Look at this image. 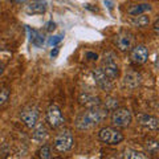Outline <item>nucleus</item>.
Instances as JSON below:
<instances>
[{
    "instance_id": "obj_1",
    "label": "nucleus",
    "mask_w": 159,
    "mask_h": 159,
    "mask_svg": "<svg viewBox=\"0 0 159 159\" xmlns=\"http://www.w3.org/2000/svg\"><path fill=\"white\" fill-rule=\"evenodd\" d=\"M106 117L107 111L99 105L96 107L86 109L85 111L78 114L76 121H74V125L78 130H89V129H93L94 126L99 125L102 121H105Z\"/></svg>"
},
{
    "instance_id": "obj_2",
    "label": "nucleus",
    "mask_w": 159,
    "mask_h": 159,
    "mask_svg": "<svg viewBox=\"0 0 159 159\" xmlns=\"http://www.w3.org/2000/svg\"><path fill=\"white\" fill-rule=\"evenodd\" d=\"M97 137L102 143H105V145H110V146L119 145V143L125 139L123 134L119 131L117 127H111V126L102 127L101 130L98 131Z\"/></svg>"
},
{
    "instance_id": "obj_3",
    "label": "nucleus",
    "mask_w": 159,
    "mask_h": 159,
    "mask_svg": "<svg viewBox=\"0 0 159 159\" xmlns=\"http://www.w3.org/2000/svg\"><path fill=\"white\" fill-rule=\"evenodd\" d=\"M102 70L106 76L114 81L119 77V65L117 62V57L113 52H107L103 54V58H102Z\"/></svg>"
},
{
    "instance_id": "obj_4",
    "label": "nucleus",
    "mask_w": 159,
    "mask_h": 159,
    "mask_svg": "<svg viewBox=\"0 0 159 159\" xmlns=\"http://www.w3.org/2000/svg\"><path fill=\"white\" fill-rule=\"evenodd\" d=\"M133 122V114L126 107H117L111 114V125L117 129H126Z\"/></svg>"
},
{
    "instance_id": "obj_5",
    "label": "nucleus",
    "mask_w": 159,
    "mask_h": 159,
    "mask_svg": "<svg viewBox=\"0 0 159 159\" xmlns=\"http://www.w3.org/2000/svg\"><path fill=\"white\" fill-rule=\"evenodd\" d=\"M73 143H74V138H73L72 131L65 129V130L60 131L56 135L53 146L58 152H66L73 147Z\"/></svg>"
},
{
    "instance_id": "obj_6",
    "label": "nucleus",
    "mask_w": 159,
    "mask_h": 159,
    "mask_svg": "<svg viewBox=\"0 0 159 159\" xmlns=\"http://www.w3.org/2000/svg\"><path fill=\"white\" fill-rule=\"evenodd\" d=\"M45 118L48 125L51 126L52 129H57L60 126L64 125L65 122V118H64L61 109H60L57 105H49L47 111H45Z\"/></svg>"
},
{
    "instance_id": "obj_7",
    "label": "nucleus",
    "mask_w": 159,
    "mask_h": 159,
    "mask_svg": "<svg viewBox=\"0 0 159 159\" xmlns=\"http://www.w3.org/2000/svg\"><path fill=\"white\" fill-rule=\"evenodd\" d=\"M20 118H21L23 123L27 127L32 129L39 122V118H40V110H39V107L34 106V105H29L27 107H24L23 110L20 111Z\"/></svg>"
},
{
    "instance_id": "obj_8",
    "label": "nucleus",
    "mask_w": 159,
    "mask_h": 159,
    "mask_svg": "<svg viewBox=\"0 0 159 159\" xmlns=\"http://www.w3.org/2000/svg\"><path fill=\"white\" fill-rule=\"evenodd\" d=\"M93 78L96 85L103 92H109L113 89V81L109 78L101 68H97L96 70H93Z\"/></svg>"
},
{
    "instance_id": "obj_9",
    "label": "nucleus",
    "mask_w": 159,
    "mask_h": 159,
    "mask_svg": "<svg viewBox=\"0 0 159 159\" xmlns=\"http://www.w3.org/2000/svg\"><path fill=\"white\" fill-rule=\"evenodd\" d=\"M130 58L134 64H137V65H142V64H145L147 60H148V49L142 45V44H138V45L133 47L130 49Z\"/></svg>"
},
{
    "instance_id": "obj_10",
    "label": "nucleus",
    "mask_w": 159,
    "mask_h": 159,
    "mask_svg": "<svg viewBox=\"0 0 159 159\" xmlns=\"http://www.w3.org/2000/svg\"><path fill=\"white\" fill-rule=\"evenodd\" d=\"M134 44V36L130 32H121L116 36V45L119 51L126 52L130 51Z\"/></svg>"
},
{
    "instance_id": "obj_11",
    "label": "nucleus",
    "mask_w": 159,
    "mask_h": 159,
    "mask_svg": "<svg viewBox=\"0 0 159 159\" xmlns=\"http://www.w3.org/2000/svg\"><path fill=\"white\" fill-rule=\"evenodd\" d=\"M137 121L141 126L148 129V130H157L159 127V119L155 116H151V114H146V113L138 114Z\"/></svg>"
},
{
    "instance_id": "obj_12",
    "label": "nucleus",
    "mask_w": 159,
    "mask_h": 159,
    "mask_svg": "<svg viewBox=\"0 0 159 159\" xmlns=\"http://www.w3.org/2000/svg\"><path fill=\"white\" fill-rule=\"evenodd\" d=\"M48 3L45 0H32L25 6V12L28 15H41L47 11Z\"/></svg>"
},
{
    "instance_id": "obj_13",
    "label": "nucleus",
    "mask_w": 159,
    "mask_h": 159,
    "mask_svg": "<svg viewBox=\"0 0 159 159\" xmlns=\"http://www.w3.org/2000/svg\"><path fill=\"white\" fill-rule=\"evenodd\" d=\"M78 101H80V105L85 106L86 109H90V107H96L101 105V101L97 96H94L93 93H88V92H84L80 94L78 97Z\"/></svg>"
},
{
    "instance_id": "obj_14",
    "label": "nucleus",
    "mask_w": 159,
    "mask_h": 159,
    "mask_svg": "<svg viewBox=\"0 0 159 159\" xmlns=\"http://www.w3.org/2000/svg\"><path fill=\"white\" fill-rule=\"evenodd\" d=\"M49 133H48V129L47 126L44 125L43 122H37L36 125L33 126V131H32V138L34 141H39V142H44L45 139L48 138Z\"/></svg>"
},
{
    "instance_id": "obj_15",
    "label": "nucleus",
    "mask_w": 159,
    "mask_h": 159,
    "mask_svg": "<svg viewBox=\"0 0 159 159\" xmlns=\"http://www.w3.org/2000/svg\"><path fill=\"white\" fill-rule=\"evenodd\" d=\"M27 31H28L29 41L32 43L33 47L40 48V47L44 45V43H45V39H44V36L39 31H36V29H32L31 27H27Z\"/></svg>"
},
{
    "instance_id": "obj_16",
    "label": "nucleus",
    "mask_w": 159,
    "mask_h": 159,
    "mask_svg": "<svg viewBox=\"0 0 159 159\" xmlns=\"http://www.w3.org/2000/svg\"><path fill=\"white\" fill-rule=\"evenodd\" d=\"M139 82H141V76L135 72H129L126 73L125 78H123V85H125L127 89H135Z\"/></svg>"
},
{
    "instance_id": "obj_17",
    "label": "nucleus",
    "mask_w": 159,
    "mask_h": 159,
    "mask_svg": "<svg viewBox=\"0 0 159 159\" xmlns=\"http://www.w3.org/2000/svg\"><path fill=\"white\" fill-rule=\"evenodd\" d=\"M152 7L150 6V4L147 3H143V4H134V6H131L130 8L127 9V13L131 15V16H137V15H143L145 12H148L151 11Z\"/></svg>"
},
{
    "instance_id": "obj_18",
    "label": "nucleus",
    "mask_w": 159,
    "mask_h": 159,
    "mask_svg": "<svg viewBox=\"0 0 159 159\" xmlns=\"http://www.w3.org/2000/svg\"><path fill=\"white\" fill-rule=\"evenodd\" d=\"M130 24L137 28H143L150 24V16H147V15H137V16H133L130 19Z\"/></svg>"
},
{
    "instance_id": "obj_19",
    "label": "nucleus",
    "mask_w": 159,
    "mask_h": 159,
    "mask_svg": "<svg viewBox=\"0 0 159 159\" xmlns=\"http://www.w3.org/2000/svg\"><path fill=\"white\" fill-rule=\"evenodd\" d=\"M123 159H148V158L146 157V154L141 151L127 148V150H125V154H123Z\"/></svg>"
},
{
    "instance_id": "obj_20",
    "label": "nucleus",
    "mask_w": 159,
    "mask_h": 159,
    "mask_svg": "<svg viewBox=\"0 0 159 159\" xmlns=\"http://www.w3.org/2000/svg\"><path fill=\"white\" fill-rule=\"evenodd\" d=\"M37 157L40 159H52V148L49 145H43L39 148Z\"/></svg>"
},
{
    "instance_id": "obj_21",
    "label": "nucleus",
    "mask_w": 159,
    "mask_h": 159,
    "mask_svg": "<svg viewBox=\"0 0 159 159\" xmlns=\"http://www.w3.org/2000/svg\"><path fill=\"white\" fill-rule=\"evenodd\" d=\"M105 110L109 113V111H114L118 107V99L117 98H113V97H107L103 102V106H102Z\"/></svg>"
},
{
    "instance_id": "obj_22",
    "label": "nucleus",
    "mask_w": 159,
    "mask_h": 159,
    "mask_svg": "<svg viewBox=\"0 0 159 159\" xmlns=\"http://www.w3.org/2000/svg\"><path fill=\"white\" fill-rule=\"evenodd\" d=\"M158 148H159V145H158V141H155V139H148L146 142V150L148 151V154L157 155Z\"/></svg>"
},
{
    "instance_id": "obj_23",
    "label": "nucleus",
    "mask_w": 159,
    "mask_h": 159,
    "mask_svg": "<svg viewBox=\"0 0 159 159\" xmlns=\"http://www.w3.org/2000/svg\"><path fill=\"white\" fill-rule=\"evenodd\" d=\"M9 99V89L8 88H2L0 89V107L4 106Z\"/></svg>"
},
{
    "instance_id": "obj_24",
    "label": "nucleus",
    "mask_w": 159,
    "mask_h": 159,
    "mask_svg": "<svg viewBox=\"0 0 159 159\" xmlns=\"http://www.w3.org/2000/svg\"><path fill=\"white\" fill-rule=\"evenodd\" d=\"M62 41V36L61 34H58V36H52V37H49L48 40V45L49 47H56L58 43H61Z\"/></svg>"
},
{
    "instance_id": "obj_25",
    "label": "nucleus",
    "mask_w": 159,
    "mask_h": 159,
    "mask_svg": "<svg viewBox=\"0 0 159 159\" xmlns=\"http://www.w3.org/2000/svg\"><path fill=\"white\" fill-rule=\"evenodd\" d=\"M54 29H56V24H54L53 21H48L45 24V31L47 32H53Z\"/></svg>"
},
{
    "instance_id": "obj_26",
    "label": "nucleus",
    "mask_w": 159,
    "mask_h": 159,
    "mask_svg": "<svg viewBox=\"0 0 159 159\" xmlns=\"http://www.w3.org/2000/svg\"><path fill=\"white\" fill-rule=\"evenodd\" d=\"M86 57H88L89 60H97V58H98L97 53H93V52H88V53H86Z\"/></svg>"
},
{
    "instance_id": "obj_27",
    "label": "nucleus",
    "mask_w": 159,
    "mask_h": 159,
    "mask_svg": "<svg viewBox=\"0 0 159 159\" xmlns=\"http://www.w3.org/2000/svg\"><path fill=\"white\" fill-rule=\"evenodd\" d=\"M158 25H159V21L157 20L155 24H154V31H155V33H157V34H158Z\"/></svg>"
},
{
    "instance_id": "obj_28",
    "label": "nucleus",
    "mask_w": 159,
    "mask_h": 159,
    "mask_svg": "<svg viewBox=\"0 0 159 159\" xmlns=\"http://www.w3.org/2000/svg\"><path fill=\"white\" fill-rule=\"evenodd\" d=\"M57 53H58V49H54V51H52V52H51V56H52V57H54V56H57Z\"/></svg>"
},
{
    "instance_id": "obj_29",
    "label": "nucleus",
    "mask_w": 159,
    "mask_h": 159,
    "mask_svg": "<svg viewBox=\"0 0 159 159\" xmlns=\"http://www.w3.org/2000/svg\"><path fill=\"white\" fill-rule=\"evenodd\" d=\"M3 73H4V65H3L2 62H0V76H2Z\"/></svg>"
},
{
    "instance_id": "obj_30",
    "label": "nucleus",
    "mask_w": 159,
    "mask_h": 159,
    "mask_svg": "<svg viewBox=\"0 0 159 159\" xmlns=\"http://www.w3.org/2000/svg\"><path fill=\"white\" fill-rule=\"evenodd\" d=\"M11 2H15V3H24L25 0H11Z\"/></svg>"
}]
</instances>
